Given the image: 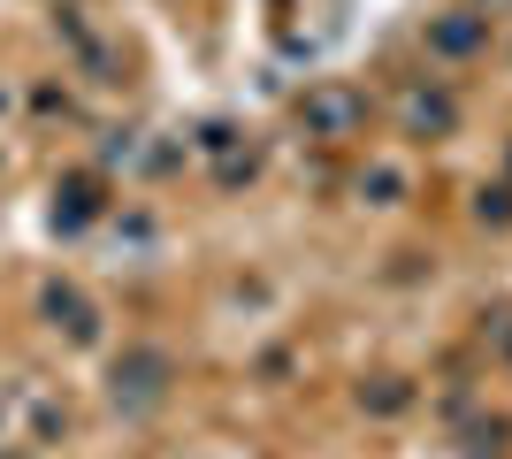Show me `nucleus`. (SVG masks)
<instances>
[{"label": "nucleus", "instance_id": "1", "mask_svg": "<svg viewBox=\"0 0 512 459\" xmlns=\"http://www.w3.org/2000/svg\"><path fill=\"white\" fill-rule=\"evenodd\" d=\"M299 123H306V138H360L367 131V92L360 85H344V77H321V85H306V100H299Z\"/></svg>", "mask_w": 512, "mask_h": 459}, {"label": "nucleus", "instance_id": "2", "mask_svg": "<svg viewBox=\"0 0 512 459\" xmlns=\"http://www.w3.org/2000/svg\"><path fill=\"white\" fill-rule=\"evenodd\" d=\"M169 383H176V360H169V352H161V345H130L123 360H115V383H107V391H115L123 414H153V406L169 398Z\"/></svg>", "mask_w": 512, "mask_h": 459}, {"label": "nucleus", "instance_id": "3", "mask_svg": "<svg viewBox=\"0 0 512 459\" xmlns=\"http://www.w3.org/2000/svg\"><path fill=\"white\" fill-rule=\"evenodd\" d=\"M428 54H444V62H474L482 46H490V8H444V16H428Z\"/></svg>", "mask_w": 512, "mask_h": 459}, {"label": "nucleus", "instance_id": "4", "mask_svg": "<svg viewBox=\"0 0 512 459\" xmlns=\"http://www.w3.org/2000/svg\"><path fill=\"white\" fill-rule=\"evenodd\" d=\"M398 123H406V138H451L459 131V100H451L444 85H413L406 108H398Z\"/></svg>", "mask_w": 512, "mask_h": 459}, {"label": "nucleus", "instance_id": "5", "mask_svg": "<svg viewBox=\"0 0 512 459\" xmlns=\"http://www.w3.org/2000/svg\"><path fill=\"white\" fill-rule=\"evenodd\" d=\"M39 306H46V322L62 329L69 345H100V306H92L77 284H46V299H39Z\"/></svg>", "mask_w": 512, "mask_h": 459}, {"label": "nucleus", "instance_id": "6", "mask_svg": "<svg viewBox=\"0 0 512 459\" xmlns=\"http://www.w3.org/2000/svg\"><path fill=\"white\" fill-rule=\"evenodd\" d=\"M360 406H367V414H406V406H413L406 375H375V383L360 391Z\"/></svg>", "mask_w": 512, "mask_h": 459}, {"label": "nucleus", "instance_id": "7", "mask_svg": "<svg viewBox=\"0 0 512 459\" xmlns=\"http://www.w3.org/2000/svg\"><path fill=\"white\" fill-rule=\"evenodd\" d=\"M474 222L482 230H512V184H482L474 192Z\"/></svg>", "mask_w": 512, "mask_h": 459}, {"label": "nucleus", "instance_id": "8", "mask_svg": "<svg viewBox=\"0 0 512 459\" xmlns=\"http://www.w3.org/2000/svg\"><path fill=\"white\" fill-rule=\"evenodd\" d=\"M360 192H375V207H398V199H406V169H390V161H375V169L360 176Z\"/></svg>", "mask_w": 512, "mask_h": 459}, {"label": "nucleus", "instance_id": "9", "mask_svg": "<svg viewBox=\"0 0 512 459\" xmlns=\"http://www.w3.org/2000/svg\"><path fill=\"white\" fill-rule=\"evenodd\" d=\"M505 437H512V421L490 414V421H474V429H467V452L474 459H505Z\"/></svg>", "mask_w": 512, "mask_h": 459}, {"label": "nucleus", "instance_id": "10", "mask_svg": "<svg viewBox=\"0 0 512 459\" xmlns=\"http://www.w3.org/2000/svg\"><path fill=\"white\" fill-rule=\"evenodd\" d=\"M482 337H490V345H512V306H490V314H482Z\"/></svg>", "mask_w": 512, "mask_h": 459}, {"label": "nucleus", "instance_id": "11", "mask_svg": "<svg viewBox=\"0 0 512 459\" xmlns=\"http://www.w3.org/2000/svg\"><path fill=\"white\" fill-rule=\"evenodd\" d=\"M0 459H31V452H0Z\"/></svg>", "mask_w": 512, "mask_h": 459}, {"label": "nucleus", "instance_id": "12", "mask_svg": "<svg viewBox=\"0 0 512 459\" xmlns=\"http://www.w3.org/2000/svg\"><path fill=\"white\" fill-rule=\"evenodd\" d=\"M505 360H512V345H505Z\"/></svg>", "mask_w": 512, "mask_h": 459}, {"label": "nucleus", "instance_id": "13", "mask_svg": "<svg viewBox=\"0 0 512 459\" xmlns=\"http://www.w3.org/2000/svg\"><path fill=\"white\" fill-rule=\"evenodd\" d=\"M482 8H490V0H482Z\"/></svg>", "mask_w": 512, "mask_h": 459}]
</instances>
